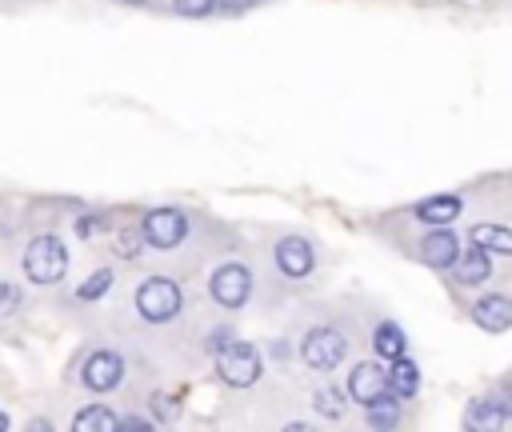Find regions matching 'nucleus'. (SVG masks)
Masks as SVG:
<instances>
[{
  "instance_id": "nucleus-1",
  "label": "nucleus",
  "mask_w": 512,
  "mask_h": 432,
  "mask_svg": "<svg viewBox=\"0 0 512 432\" xmlns=\"http://www.w3.org/2000/svg\"><path fill=\"white\" fill-rule=\"evenodd\" d=\"M24 272H28L36 284H56V280L68 272V248H64L56 236H36V240L24 248Z\"/></svg>"
},
{
  "instance_id": "nucleus-2",
  "label": "nucleus",
  "mask_w": 512,
  "mask_h": 432,
  "mask_svg": "<svg viewBox=\"0 0 512 432\" xmlns=\"http://www.w3.org/2000/svg\"><path fill=\"white\" fill-rule=\"evenodd\" d=\"M216 372H220L224 384L248 388V384L260 380V352L252 344H244V340H232V344H224L216 352Z\"/></svg>"
},
{
  "instance_id": "nucleus-3",
  "label": "nucleus",
  "mask_w": 512,
  "mask_h": 432,
  "mask_svg": "<svg viewBox=\"0 0 512 432\" xmlns=\"http://www.w3.org/2000/svg\"><path fill=\"white\" fill-rule=\"evenodd\" d=\"M136 308H140L144 320H152V324H168V320L180 312V288H176L168 276H152V280L140 284V292H136Z\"/></svg>"
},
{
  "instance_id": "nucleus-4",
  "label": "nucleus",
  "mask_w": 512,
  "mask_h": 432,
  "mask_svg": "<svg viewBox=\"0 0 512 432\" xmlns=\"http://www.w3.org/2000/svg\"><path fill=\"white\" fill-rule=\"evenodd\" d=\"M344 352H348V340H344V332H340V328H328V324L312 328V332L304 336V344H300V356H304V364H308V368H316V372H328V368H336V364L344 360Z\"/></svg>"
},
{
  "instance_id": "nucleus-5",
  "label": "nucleus",
  "mask_w": 512,
  "mask_h": 432,
  "mask_svg": "<svg viewBox=\"0 0 512 432\" xmlns=\"http://www.w3.org/2000/svg\"><path fill=\"white\" fill-rule=\"evenodd\" d=\"M208 292H212V300L220 308H240L248 300V292H252V272L244 264H220L212 272V280H208Z\"/></svg>"
},
{
  "instance_id": "nucleus-6",
  "label": "nucleus",
  "mask_w": 512,
  "mask_h": 432,
  "mask_svg": "<svg viewBox=\"0 0 512 432\" xmlns=\"http://www.w3.org/2000/svg\"><path fill=\"white\" fill-rule=\"evenodd\" d=\"M184 232H188V220L176 208H156L144 216V236L152 248H176L184 240Z\"/></svg>"
},
{
  "instance_id": "nucleus-7",
  "label": "nucleus",
  "mask_w": 512,
  "mask_h": 432,
  "mask_svg": "<svg viewBox=\"0 0 512 432\" xmlns=\"http://www.w3.org/2000/svg\"><path fill=\"white\" fill-rule=\"evenodd\" d=\"M348 392H352L356 404L368 408L372 400H380L384 392H392V384H388V368H380V364H372V360L356 364V368L348 372Z\"/></svg>"
},
{
  "instance_id": "nucleus-8",
  "label": "nucleus",
  "mask_w": 512,
  "mask_h": 432,
  "mask_svg": "<svg viewBox=\"0 0 512 432\" xmlns=\"http://www.w3.org/2000/svg\"><path fill=\"white\" fill-rule=\"evenodd\" d=\"M84 388H92V392H112L120 380H124V360L116 356V352H92L88 360H84Z\"/></svg>"
},
{
  "instance_id": "nucleus-9",
  "label": "nucleus",
  "mask_w": 512,
  "mask_h": 432,
  "mask_svg": "<svg viewBox=\"0 0 512 432\" xmlns=\"http://www.w3.org/2000/svg\"><path fill=\"white\" fill-rule=\"evenodd\" d=\"M420 260L428 268H456L460 260V240L448 232V224H436L424 240H420Z\"/></svg>"
},
{
  "instance_id": "nucleus-10",
  "label": "nucleus",
  "mask_w": 512,
  "mask_h": 432,
  "mask_svg": "<svg viewBox=\"0 0 512 432\" xmlns=\"http://www.w3.org/2000/svg\"><path fill=\"white\" fill-rule=\"evenodd\" d=\"M312 264H316V256H312V244H308L304 236H284V240L276 244V268H280L284 276L300 280V276L312 272Z\"/></svg>"
},
{
  "instance_id": "nucleus-11",
  "label": "nucleus",
  "mask_w": 512,
  "mask_h": 432,
  "mask_svg": "<svg viewBox=\"0 0 512 432\" xmlns=\"http://www.w3.org/2000/svg\"><path fill=\"white\" fill-rule=\"evenodd\" d=\"M472 320H476V328H484V332H504V328H512V296H500V292L480 296V300L472 304Z\"/></svg>"
},
{
  "instance_id": "nucleus-12",
  "label": "nucleus",
  "mask_w": 512,
  "mask_h": 432,
  "mask_svg": "<svg viewBox=\"0 0 512 432\" xmlns=\"http://www.w3.org/2000/svg\"><path fill=\"white\" fill-rule=\"evenodd\" d=\"M488 276H492V252H488V248H480V244H472V248L456 260V284L476 288V284H484Z\"/></svg>"
},
{
  "instance_id": "nucleus-13",
  "label": "nucleus",
  "mask_w": 512,
  "mask_h": 432,
  "mask_svg": "<svg viewBox=\"0 0 512 432\" xmlns=\"http://www.w3.org/2000/svg\"><path fill=\"white\" fill-rule=\"evenodd\" d=\"M464 212V204H460V196H452V192H444V196H428V200H420L416 204V216L424 220V224H452L456 216Z\"/></svg>"
},
{
  "instance_id": "nucleus-14",
  "label": "nucleus",
  "mask_w": 512,
  "mask_h": 432,
  "mask_svg": "<svg viewBox=\"0 0 512 432\" xmlns=\"http://www.w3.org/2000/svg\"><path fill=\"white\" fill-rule=\"evenodd\" d=\"M468 244H480V248H488L496 256H512V228H504V224H472Z\"/></svg>"
},
{
  "instance_id": "nucleus-15",
  "label": "nucleus",
  "mask_w": 512,
  "mask_h": 432,
  "mask_svg": "<svg viewBox=\"0 0 512 432\" xmlns=\"http://www.w3.org/2000/svg\"><path fill=\"white\" fill-rule=\"evenodd\" d=\"M372 348H376V356H380V360H400V356H404V348H408L404 328H400V324H392V320L376 324V332H372Z\"/></svg>"
},
{
  "instance_id": "nucleus-16",
  "label": "nucleus",
  "mask_w": 512,
  "mask_h": 432,
  "mask_svg": "<svg viewBox=\"0 0 512 432\" xmlns=\"http://www.w3.org/2000/svg\"><path fill=\"white\" fill-rule=\"evenodd\" d=\"M388 384H392V392H396L400 400H408V396L420 392V368H416L408 356H400V360H392V368H388Z\"/></svg>"
},
{
  "instance_id": "nucleus-17",
  "label": "nucleus",
  "mask_w": 512,
  "mask_h": 432,
  "mask_svg": "<svg viewBox=\"0 0 512 432\" xmlns=\"http://www.w3.org/2000/svg\"><path fill=\"white\" fill-rule=\"evenodd\" d=\"M368 424H372V428H392V424H400V396H396V392H384L380 400H372V404H368Z\"/></svg>"
},
{
  "instance_id": "nucleus-18",
  "label": "nucleus",
  "mask_w": 512,
  "mask_h": 432,
  "mask_svg": "<svg viewBox=\"0 0 512 432\" xmlns=\"http://www.w3.org/2000/svg\"><path fill=\"white\" fill-rule=\"evenodd\" d=\"M72 428H76V432H92V428H96V432H116L120 420H116L104 404H92V408H84V412L72 420Z\"/></svg>"
},
{
  "instance_id": "nucleus-19",
  "label": "nucleus",
  "mask_w": 512,
  "mask_h": 432,
  "mask_svg": "<svg viewBox=\"0 0 512 432\" xmlns=\"http://www.w3.org/2000/svg\"><path fill=\"white\" fill-rule=\"evenodd\" d=\"M472 428H496L500 420H504V412L496 408V400L492 396H484V400H472L468 404V416H464Z\"/></svg>"
},
{
  "instance_id": "nucleus-20",
  "label": "nucleus",
  "mask_w": 512,
  "mask_h": 432,
  "mask_svg": "<svg viewBox=\"0 0 512 432\" xmlns=\"http://www.w3.org/2000/svg\"><path fill=\"white\" fill-rule=\"evenodd\" d=\"M312 404H316V412L328 416V420H340V416H344V392H340V388H316Z\"/></svg>"
},
{
  "instance_id": "nucleus-21",
  "label": "nucleus",
  "mask_w": 512,
  "mask_h": 432,
  "mask_svg": "<svg viewBox=\"0 0 512 432\" xmlns=\"http://www.w3.org/2000/svg\"><path fill=\"white\" fill-rule=\"evenodd\" d=\"M148 244V236H144V224L140 228H124L120 236H116V256H124V260H132V256H140V248Z\"/></svg>"
},
{
  "instance_id": "nucleus-22",
  "label": "nucleus",
  "mask_w": 512,
  "mask_h": 432,
  "mask_svg": "<svg viewBox=\"0 0 512 432\" xmlns=\"http://www.w3.org/2000/svg\"><path fill=\"white\" fill-rule=\"evenodd\" d=\"M108 284H112V272H108V268H100V272H92V276L76 288V296H80V300H100V296L108 292Z\"/></svg>"
},
{
  "instance_id": "nucleus-23",
  "label": "nucleus",
  "mask_w": 512,
  "mask_h": 432,
  "mask_svg": "<svg viewBox=\"0 0 512 432\" xmlns=\"http://www.w3.org/2000/svg\"><path fill=\"white\" fill-rule=\"evenodd\" d=\"M216 4H220V0H172V8H176L180 16H208Z\"/></svg>"
},
{
  "instance_id": "nucleus-24",
  "label": "nucleus",
  "mask_w": 512,
  "mask_h": 432,
  "mask_svg": "<svg viewBox=\"0 0 512 432\" xmlns=\"http://www.w3.org/2000/svg\"><path fill=\"white\" fill-rule=\"evenodd\" d=\"M492 400H496V408L504 412V420L512 416V380H500L496 388H492Z\"/></svg>"
},
{
  "instance_id": "nucleus-25",
  "label": "nucleus",
  "mask_w": 512,
  "mask_h": 432,
  "mask_svg": "<svg viewBox=\"0 0 512 432\" xmlns=\"http://www.w3.org/2000/svg\"><path fill=\"white\" fill-rule=\"evenodd\" d=\"M20 308V288L16 284H0V312Z\"/></svg>"
},
{
  "instance_id": "nucleus-26",
  "label": "nucleus",
  "mask_w": 512,
  "mask_h": 432,
  "mask_svg": "<svg viewBox=\"0 0 512 432\" xmlns=\"http://www.w3.org/2000/svg\"><path fill=\"white\" fill-rule=\"evenodd\" d=\"M100 228H104V216H84V220L76 224L80 236H92V232H100Z\"/></svg>"
},
{
  "instance_id": "nucleus-27",
  "label": "nucleus",
  "mask_w": 512,
  "mask_h": 432,
  "mask_svg": "<svg viewBox=\"0 0 512 432\" xmlns=\"http://www.w3.org/2000/svg\"><path fill=\"white\" fill-rule=\"evenodd\" d=\"M256 0H220V8L224 12H244V8H252Z\"/></svg>"
},
{
  "instance_id": "nucleus-28",
  "label": "nucleus",
  "mask_w": 512,
  "mask_h": 432,
  "mask_svg": "<svg viewBox=\"0 0 512 432\" xmlns=\"http://www.w3.org/2000/svg\"><path fill=\"white\" fill-rule=\"evenodd\" d=\"M120 428H136V432H144V428H152V424H148V420H140V416H124V420H120Z\"/></svg>"
},
{
  "instance_id": "nucleus-29",
  "label": "nucleus",
  "mask_w": 512,
  "mask_h": 432,
  "mask_svg": "<svg viewBox=\"0 0 512 432\" xmlns=\"http://www.w3.org/2000/svg\"><path fill=\"white\" fill-rule=\"evenodd\" d=\"M0 428H8V416H4V412H0Z\"/></svg>"
},
{
  "instance_id": "nucleus-30",
  "label": "nucleus",
  "mask_w": 512,
  "mask_h": 432,
  "mask_svg": "<svg viewBox=\"0 0 512 432\" xmlns=\"http://www.w3.org/2000/svg\"><path fill=\"white\" fill-rule=\"evenodd\" d=\"M128 4H144V0H128Z\"/></svg>"
}]
</instances>
